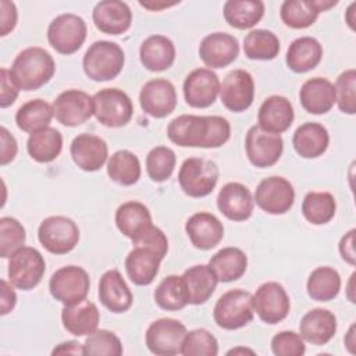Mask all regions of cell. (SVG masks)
I'll list each match as a JSON object with an SVG mask.
<instances>
[{"instance_id": "1", "label": "cell", "mask_w": 356, "mask_h": 356, "mask_svg": "<svg viewBox=\"0 0 356 356\" xmlns=\"http://www.w3.org/2000/svg\"><path fill=\"white\" fill-rule=\"evenodd\" d=\"M167 136L182 147L217 149L228 142L231 125L221 115L182 114L168 124Z\"/></svg>"}, {"instance_id": "2", "label": "cell", "mask_w": 356, "mask_h": 356, "mask_svg": "<svg viewBox=\"0 0 356 356\" xmlns=\"http://www.w3.org/2000/svg\"><path fill=\"white\" fill-rule=\"evenodd\" d=\"M10 71L19 89L36 90L53 78L56 63L47 50L32 46L17 54Z\"/></svg>"}, {"instance_id": "3", "label": "cell", "mask_w": 356, "mask_h": 356, "mask_svg": "<svg viewBox=\"0 0 356 356\" xmlns=\"http://www.w3.org/2000/svg\"><path fill=\"white\" fill-rule=\"evenodd\" d=\"M125 63V54L120 44L108 40H97L89 46L82 67L85 75L96 82L111 81L120 75Z\"/></svg>"}, {"instance_id": "4", "label": "cell", "mask_w": 356, "mask_h": 356, "mask_svg": "<svg viewBox=\"0 0 356 356\" xmlns=\"http://www.w3.org/2000/svg\"><path fill=\"white\" fill-rule=\"evenodd\" d=\"M252 293L245 289H229L214 305L213 318L222 330H239L253 320Z\"/></svg>"}, {"instance_id": "5", "label": "cell", "mask_w": 356, "mask_h": 356, "mask_svg": "<svg viewBox=\"0 0 356 356\" xmlns=\"http://www.w3.org/2000/svg\"><path fill=\"white\" fill-rule=\"evenodd\" d=\"M220 177L218 165L209 159L189 157L178 172V182L185 195L204 197L213 192Z\"/></svg>"}, {"instance_id": "6", "label": "cell", "mask_w": 356, "mask_h": 356, "mask_svg": "<svg viewBox=\"0 0 356 356\" xmlns=\"http://www.w3.org/2000/svg\"><path fill=\"white\" fill-rule=\"evenodd\" d=\"M93 115L108 128H120L127 125L134 114L131 97L118 88H106L93 96Z\"/></svg>"}, {"instance_id": "7", "label": "cell", "mask_w": 356, "mask_h": 356, "mask_svg": "<svg viewBox=\"0 0 356 356\" xmlns=\"http://www.w3.org/2000/svg\"><path fill=\"white\" fill-rule=\"evenodd\" d=\"M86 33L88 28L83 18L72 13H65L57 15L49 24L47 40L57 53L68 56L82 47Z\"/></svg>"}, {"instance_id": "8", "label": "cell", "mask_w": 356, "mask_h": 356, "mask_svg": "<svg viewBox=\"0 0 356 356\" xmlns=\"http://www.w3.org/2000/svg\"><path fill=\"white\" fill-rule=\"evenodd\" d=\"M8 259V280L13 286L29 291L42 281L46 271V263L38 249L22 246Z\"/></svg>"}, {"instance_id": "9", "label": "cell", "mask_w": 356, "mask_h": 356, "mask_svg": "<svg viewBox=\"0 0 356 356\" xmlns=\"http://www.w3.org/2000/svg\"><path fill=\"white\" fill-rule=\"evenodd\" d=\"M40 245L53 254H65L79 242V228L74 220L65 216L44 218L38 228Z\"/></svg>"}, {"instance_id": "10", "label": "cell", "mask_w": 356, "mask_h": 356, "mask_svg": "<svg viewBox=\"0 0 356 356\" xmlns=\"http://www.w3.org/2000/svg\"><path fill=\"white\" fill-rule=\"evenodd\" d=\"M90 288L89 274L79 266H64L56 270L49 281L51 296L64 306L86 299Z\"/></svg>"}, {"instance_id": "11", "label": "cell", "mask_w": 356, "mask_h": 356, "mask_svg": "<svg viewBox=\"0 0 356 356\" xmlns=\"http://www.w3.org/2000/svg\"><path fill=\"white\" fill-rule=\"evenodd\" d=\"M252 306L261 321L267 324H277L286 318L291 302L281 284L268 281L261 284L252 295Z\"/></svg>"}, {"instance_id": "12", "label": "cell", "mask_w": 356, "mask_h": 356, "mask_svg": "<svg viewBox=\"0 0 356 356\" xmlns=\"http://www.w3.org/2000/svg\"><path fill=\"white\" fill-rule=\"evenodd\" d=\"M253 200L268 214H285L293 206L295 189L286 178L273 175L260 181Z\"/></svg>"}, {"instance_id": "13", "label": "cell", "mask_w": 356, "mask_h": 356, "mask_svg": "<svg viewBox=\"0 0 356 356\" xmlns=\"http://www.w3.org/2000/svg\"><path fill=\"white\" fill-rule=\"evenodd\" d=\"M186 327L175 318L154 320L146 330V346L159 356H171L181 353V345L186 334Z\"/></svg>"}, {"instance_id": "14", "label": "cell", "mask_w": 356, "mask_h": 356, "mask_svg": "<svg viewBox=\"0 0 356 356\" xmlns=\"http://www.w3.org/2000/svg\"><path fill=\"white\" fill-rule=\"evenodd\" d=\"M245 150L249 161L254 167L267 168L280 160L284 150V140L281 135L263 131L259 125H253L246 132Z\"/></svg>"}, {"instance_id": "15", "label": "cell", "mask_w": 356, "mask_h": 356, "mask_svg": "<svg viewBox=\"0 0 356 356\" xmlns=\"http://www.w3.org/2000/svg\"><path fill=\"white\" fill-rule=\"evenodd\" d=\"M220 99L224 107L232 113L248 110L254 99L253 76L245 70H232L220 83Z\"/></svg>"}, {"instance_id": "16", "label": "cell", "mask_w": 356, "mask_h": 356, "mask_svg": "<svg viewBox=\"0 0 356 356\" xmlns=\"http://www.w3.org/2000/svg\"><path fill=\"white\" fill-rule=\"evenodd\" d=\"M56 120L65 127H78L93 115V97L83 90L68 89L53 102Z\"/></svg>"}, {"instance_id": "17", "label": "cell", "mask_w": 356, "mask_h": 356, "mask_svg": "<svg viewBox=\"0 0 356 356\" xmlns=\"http://www.w3.org/2000/svg\"><path fill=\"white\" fill-rule=\"evenodd\" d=\"M184 97L193 108H207L220 93L218 75L210 68H196L184 81Z\"/></svg>"}, {"instance_id": "18", "label": "cell", "mask_w": 356, "mask_h": 356, "mask_svg": "<svg viewBox=\"0 0 356 356\" xmlns=\"http://www.w3.org/2000/svg\"><path fill=\"white\" fill-rule=\"evenodd\" d=\"M142 110L153 118H164L177 107L175 86L164 78L147 81L139 93Z\"/></svg>"}, {"instance_id": "19", "label": "cell", "mask_w": 356, "mask_h": 356, "mask_svg": "<svg viewBox=\"0 0 356 356\" xmlns=\"http://www.w3.org/2000/svg\"><path fill=\"white\" fill-rule=\"evenodd\" d=\"M238 39L225 32L210 33L204 36L199 44V57L210 70L229 65L238 58Z\"/></svg>"}, {"instance_id": "20", "label": "cell", "mask_w": 356, "mask_h": 356, "mask_svg": "<svg viewBox=\"0 0 356 356\" xmlns=\"http://www.w3.org/2000/svg\"><path fill=\"white\" fill-rule=\"evenodd\" d=\"M74 163L86 172L100 170L108 157V147L104 139L93 134H79L70 146Z\"/></svg>"}, {"instance_id": "21", "label": "cell", "mask_w": 356, "mask_h": 356, "mask_svg": "<svg viewBox=\"0 0 356 356\" xmlns=\"http://www.w3.org/2000/svg\"><path fill=\"white\" fill-rule=\"evenodd\" d=\"M92 19L100 32L117 36L129 29L132 11L125 1L103 0L95 6Z\"/></svg>"}, {"instance_id": "22", "label": "cell", "mask_w": 356, "mask_h": 356, "mask_svg": "<svg viewBox=\"0 0 356 356\" xmlns=\"http://www.w3.org/2000/svg\"><path fill=\"white\" fill-rule=\"evenodd\" d=\"M254 200L248 186L241 182L225 184L217 196V207L231 221H245L253 213Z\"/></svg>"}, {"instance_id": "23", "label": "cell", "mask_w": 356, "mask_h": 356, "mask_svg": "<svg viewBox=\"0 0 356 356\" xmlns=\"http://www.w3.org/2000/svg\"><path fill=\"white\" fill-rule=\"evenodd\" d=\"M185 231L191 243L200 250L216 248L224 238L222 222L214 214L207 211L192 214L185 224Z\"/></svg>"}, {"instance_id": "24", "label": "cell", "mask_w": 356, "mask_h": 356, "mask_svg": "<svg viewBox=\"0 0 356 356\" xmlns=\"http://www.w3.org/2000/svg\"><path fill=\"white\" fill-rule=\"evenodd\" d=\"M338 4L337 0H285L281 4L280 17L282 22L293 29L312 26L318 14Z\"/></svg>"}, {"instance_id": "25", "label": "cell", "mask_w": 356, "mask_h": 356, "mask_svg": "<svg viewBox=\"0 0 356 356\" xmlns=\"http://www.w3.org/2000/svg\"><path fill=\"white\" fill-rule=\"evenodd\" d=\"M295 118L292 103L280 95L267 97L257 113V125L271 134H282L292 125Z\"/></svg>"}, {"instance_id": "26", "label": "cell", "mask_w": 356, "mask_h": 356, "mask_svg": "<svg viewBox=\"0 0 356 356\" xmlns=\"http://www.w3.org/2000/svg\"><path fill=\"white\" fill-rule=\"evenodd\" d=\"M99 300L113 313H124L131 309L134 296L118 270H108L100 277Z\"/></svg>"}, {"instance_id": "27", "label": "cell", "mask_w": 356, "mask_h": 356, "mask_svg": "<svg viewBox=\"0 0 356 356\" xmlns=\"http://www.w3.org/2000/svg\"><path fill=\"white\" fill-rule=\"evenodd\" d=\"M337 332V317L328 309L309 310L300 320L299 335L313 345H325Z\"/></svg>"}, {"instance_id": "28", "label": "cell", "mask_w": 356, "mask_h": 356, "mask_svg": "<svg viewBox=\"0 0 356 356\" xmlns=\"http://www.w3.org/2000/svg\"><path fill=\"white\" fill-rule=\"evenodd\" d=\"M299 100L307 113L316 115L325 114L335 104L334 83L321 76L310 78L300 88Z\"/></svg>"}, {"instance_id": "29", "label": "cell", "mask_w": 356, "mask_h": 356, "mask_svg": "<svg viewBox=\"0 0 356 356\" xmlns=\"http://www.w3.org/2000/svg\"><path fill=\"white\" fill-rule=\"evenodd\" d=\"M100 313L93 302L86 299L67 305L61 310L63 327L75 337H85L97 330Z\"/></svg>"}, {"instance_id": "30", "label": "cell", "mask_w": 356, "mask_h": 356, "mask_svg": "<svg viewBox=\"0 0 356 356\" xmlns=\"http://www.w3.org/2000/svg\"><path fill=\"white\" fill-rule=\"evenodd\" d=\"M139 58L142 65L152 72L165 71L175 61V46L164 35H150L139 47Z\"/></svg>"}, {"instance_id": "31", "label": "cell", "mask_w": 356, "mask_h": 356, "mask_svg": "<svg viewBox=\"0 0 356 356\" xmlns=\"http://www.w3.org/2000/svg\"><path fill=\"white\" fill-rule=\"evenodd\" d=\"M161 257L143 246H134L125 259V271L135 285H150L159 274Z\"/></svg>"}, {"instance_id": "32", "label": "cell", "mask_w": 356, "mask_h": 356, "mask_svg": "<svg viewBox=\"0 0 356 356\" xmlns=\"http://www.w3.org/2000/svg\"><path fill=\"white\" fill-rule=\"evenodd\" d=\"M330 143V135L324 125L318 122H306L296 128L292 136L295 152L303 159H317L325 153Z\"/></svg>"}, {"instance_id": "33", "label": "cell", "mask_w": 356, "mask_h": 356, "mask_svg": "<svg viewBox=\"0 0 356 356\" xmlns=\"http://www.w3.org/2000/svg\"><path fill=\"white\" fill-rule=\"evenodd\" d=\"M323 57V46L312 36H300L295 39L286 51V65L298 74L316 68Z\"/></svg>"}, {"instance_id": "34", "label": "cell", "mask_w": 356, "mask_h": 356, "mask_svg": "<svg viewBox=\"0 0 356 356\" xmlns=\"http://www.w3.org/2000/svg\"><path fill=\"white\" fill-rule=\"evenodd\" d=\"M182 278L188 289L189 305L206 303L218 284V278L209 264H196L186 268Z\"/></svg>"}, {"instance_id": "35", "label": "cell", "mask_w": 356, "mask_h": 356, "mask_svg": "<svg viewBox=\"0 0 356 356\" xmlns=\"http://www.w3.org/2000/svg\"><path fill=\"white\" fill-rule=\"evenodd\" d=\"M209 266L220 282H232L245 274L248 268V256L239 248L228 246L214 253L209 260Z\"/></svg>"}, {"instance_id": "36", "label": "cell", "mask_w": 356, "mask_h": 356, "mask_svg": "<svg viewBox=\"0 0 356 356\" xmlns=\"http://www.w3.org/2000/svg\"><path fill=\"white\" fill-rule=\"evenodd\" d=\"M115 225L122 235L132 241L152 225V214L140 202H125L115 211Z\"/></svg>"}, {"instance_id": "37", "label": "cell", "mask_w": 356, "mask_h": 356, "mask_svg": "<svg viewBox=\"0 0 356 356\" xmlns=\"http://www.w3.org/2000/svg\"><path fill=\"white\" fill-rule=\"evenodd\" d=\"M225 22L235 29H250L264 15V3L260 0H228L222 8Z\"/></svg>"}, {"instance_id": "38", "label": "cell", "mask_w": 356, "mask_h": 356, "mask_svg": "<svg viewBox=\"0 0 356 356\" xmlns=\"http://www.w3.org/2000/svg\"><path fill=\"white\" fill-rule=\"evenodd\" d=\"M63 149V135L56 128L47 127L29 135L26 150L38 163H50L58 157Z\"/></svg>"}, {"instance_id": "39", "label": "cell", "mask_w": 356, "mask_h": 356, "mask_svg": "<svg viewBox=\"0 0 356 356\" xmlns=\"http://www.w3.org/2000/svg\"><path fill=\"white\" fill-rule=\"evenodd\" d=\"M306 289L313 300L330 302L337 298L341 291V275L332 267H317L310 273Z\"/></svg>"}, {"instance_id": "40", "label": "cell", "mask_w": 356, "mask_h": 356, "mask_svg": "<svg viewBox=\"0 0 356 356\" xmlns=\"http://www.w3.org/2000/svg\"><path fill=\"white\" fill-rule=\"evenodd\" d=\"M156 305L168 312L184 309L189 305V295L182 275H167L156 286L153 293Z\"/></svg>"}, {"instance_id": "41", "label": "cell", "mask_w": 356, "mask_h": 356, "mask_svg": "<svg viewBox=\"0 0 356 356\" xmlns=\"http://www.w3.org/2000/svg\"><path fill=\"white\" fill-rule=\"evenodd\" d=\"M54 117L53 106L43 99H33L24 103L15 114V122L19 129L28 134L38 132L50 125Z\"/></svg>"}, {"instance_id": "42", "label": "cell", "mask_w": 356, "mask_h": 356, "mask_svg": "<svg viewBox=\"0 0 356 356\" xmlns=\"http://www.w3.org/2000/svg\"><path fill=\"white\" fill-rule=\"evenodd\" d=\"M107 174L111 181L131 186L140 178V161L138 156L129 150H117L107 161Z\"/></svg>"}, {"instance_id": "43", "label": "cell", "mask_w": 356, "mask_h": 356, "mask_svg": "<svg viewBox=\"0 0 356 356\" xmlns=\"http://www.w3.org/2000/svg\"><path fill=\"white\" fill-rule=\"evenodd\" d=\"M280 49L278 36L268 29H252L243 39V51L249 60H274Z\"/></svg>"}, {"instance_id": "44", "label": "cell", "mask_w": 356, "mask_h": 356, "mask_svg": "<svg viewBox=\"0 0 356 356\" xmlns=\"http://www.w3.org/2000/svg\"><path fill=\"white\" fill-rule=\"evenodd\" d=\"M337 211L335 197L330 192H307L302 202L303 217L314 225L330 222Z\"/></svg>"}, {"instance_id": "45", "label": "cell", "mask_w": 356, "mask_h": 356, "mask_svg": "<svg viewBox=\"0 0 356 356\" xmlns=\"http://www.w3.org/2000/svg\"><path fill=\"white\" fill-rule=\"evenodd\" d=\"M175 164V153L167 146H156L146 156V171L154 182L167 181L172 175Z\"/></svg>"}, {"instance_id": "46", "label": "cell", "mask_w": 356, "mask_h": 356, "mask_svg": "<svg viewBox=\"0 0 356 356\" xmlns=\"http://www.w3.org/2000/svg\"><path fill=\"white\" fill-rule=\"evenodd\" d=\"M217 353H218V342L210 331L204 328H196L185 334L181 345V355L216 356Z\"/></svg>"}, {"instance_id": "47", "label": "cell", "mask_w": 356, "mask_h": 356, "mask_svg": "<svg viewBox=\"0 0 356 356\" xmlns=\"http://www.w3.org/2000/svg\"><path fill=\"white\" fill-rule=\"evenodd\" d=\"M26 232L24 225L13 217L0 218V256L3 259L11 257L25 243Z\"/></svg>"}, {"instance_id": "48", "label": "cell", "mask_w": 356, "mask_h": 356, "mask_svg": "<svg viewBox=\"0 0 356 356\" xmlns=\"http://www.w3.org/2000/svg\"><path fill=\"white\" fill-rule=\"evenodd\" d=\"M335 88V103L338 108L349 115L356 113V70L349 68L339 74Z\"/></svg>"}, {"instance_id": "49", "label": "cell", "mask_w": 356, "mask_h": 356, "mask_svg": "<svg viewBox=\"0 0 356 356\" xmlns=\"http://www.w3.org/2000/svg\"><path fill=\"white\" fill-rule=\"evenodd\" d=\"M83 348L85 355L120 356L124 352L120 338L108 330H96L89 334L85 339Z\"/></svg>"}, {"instance_id": "50", "label": "cell", "mask_w": 356, "mask_h": 356, "mask_svg": "<svg viewBox=\"0 0 356 356\" xmlns=\"http://www.w3.org/2000/svg\"><path fill=\"white\" fill-rule=\"evenodd\" d=\"M271 350L277 356H302L306 352V346L298 332L281 331L273 337Z\"/></svg>"}, {"instance_id": "51", "label": "cell", "mask_w": 356, "mask_h": 356, "mask_svg": "<svg viewBox=\"0 0 356 356\" xmlns=\"http://www.w3.org/2000/svg\"><path fill=\"white\" fill-rule=\"evenodd\" d=\"M132 243L134 246H143L153 250L161 259H164L168 252V239L165 234L153 224L147 227L142 234H139L135 239H132Z\"/></svg>"}, {"instance_id": "52", "label": "cell", "mask_w": 356, "mask_h": 356, "mask_svg": "<svg viewBox=\"0 0 356 356\" xmlns=\"http://www.w3.org/2000/svg\"><path fill=\"white\" fill-rule=\"evenodd\" d=\"M0 82H1V89H0V107L6 108L11 106L17 97L18 92L21 90L18 85L15 83L11 71L7 68L0 70Z\"/></svg>"}, {"instance_id": "53", "label": "cell", "mask_w": 356, "mask_h": 356, "mask_svg": "<svg viewBox=\"0 0 356 356\" xmlns=\"http://www.w3.org/2000/svg\"><path fill=\"white\" fill-rule=\"evenodd\" d=\"M0 22H1V29H0V35L6 36L8 35L17 25V19H18V13H17V7L13 1H7V0H1L0 1Z\"/></svg>"}, {"instance_id": "54", "label": "cell", "mask_w": 356, "mask_h": 356, "mask_svg": "<svg viewBox=\"0 0 356 356\" xmlns=\"http://www.w3.org/2000/svg\"><path fill=\"white\" fill-rule=\"evenodd\" d=\"M0 139H1V147H0V164L6 165L11 163L18 152L17 140L15 138L7 131L6 127L0 128Z\"/></svg>"}, {"instance_id": "55", "label": "cell", "mask_w": 356, "mask_h": 356, "mask_svg": "<svg viewBox=\"0 0 356 356\" xmlns=\"http://www.w3.org/2000/svg\"><path fill=\"white\" fill-rule=\"evenodd\" d=\"M355 229H349L339 241L338 249L341 253L342 260H345L348 264L355 266L356 263V254H355Z\"/></svg>"}, {"instance_id": "56", "label": "cell", "mask_w": 356, "mask_h": 356, "mask_svg": "<svg viewBox=\"0 0 356 356\" xmlns=\"http://www.w3.org/2000/svg\"><path fill=\"white\" fill-rule=\"evenodd\" d=\"M17 303V295L13 289V285L6 280H1V316L10 313Z\"/></svg>"}, {"instance_id": "57", "label": "cell", "mask_w": 356, "mask_h": 356, "mask_svg": "<svg viewBox=\"0 0 356 356\" xmlns=\"http://www.w3.org/2000/svg\"><path fill=\"white\" fill-rule=\"evenodd\" d=\"M85 355V348L82 343L76 341H67L58 343L53 350L51 355Z\"/></svg>"}, {"instance_id": "58", "label": "cell", "mask_w": 356, "mask_h": 356, "mask_svg": "<svg viewBox=\"0 0 356 356\" xmlns=\"http://www.w3.org/2000/svg\"><path fill=\"white\" fill-rule=\"evenodd\" d=\"M355 324H352L350 325V328H349V331H348V334H346V337H345V345H346V348L349 349V352L350 353H355V349H353V345H355Z\"/></svg>"}, {"instance_id": "59", "label": "cell", "mask_w": 356, "mask_h": 356, "mask_svg": "<svg viewBox=\"0 0 356 356\" xmlns=\"http://www.w3.org/2000/svg\"><path fill=\"white\" fill-rule=\"evenodd\" d=\"M355 7H356V3H352L349 7H348V11H346V22H348V25L352 28V29H355V26H353V22H355V18H353V15H355Z\"/></svg>"}, {"instance_id": "60", "label": "cell", "mask_w": 356, "mask_h": 356, "mask_svg": "<svg viewBox=\"0 0 356 356\" xmlns=\"http://www.w3.org/2000/svg\"><path fill=\"white\" fill-rule=\"evenodd\" d=\"M139 4L142 6V7H145V8H149V10H160V8H165V7H171V6H174V4H167V3H163V4H153V3H143V1H139Z\"/></svg>"}, {"instance_id": "61", "label": "cell", "mask_w": 356, "mask_h": 356, "mask_svg": "<svg viewBox=\"0 0 356 356\" xmlns=\"http://www.w3.org/2000/svg\"><path fill=\"white\" fill-rule=\"evenodd\" d=\"M353 280H355V273L350 275V278H349V282H348V292H346V295H348V299L352 302V303H355L356 300H355V296H353Z\"/></svg>"}, {"instance_id": "62", "label": "cell", "mask_w": 356, "mask_h": 356, "mask_svg": "<svg viewBox=\"0 0 356 356\" xmlns=\"http://www.w3.org/2000/svg\"><path fill=\"white\" fill-rule=\"evenodd\" d=\"M254 353L253 350H250V349H243V348H236V349H231V350H228V353L227 355H236V353Z\"/></svg>"}]
</instances>
